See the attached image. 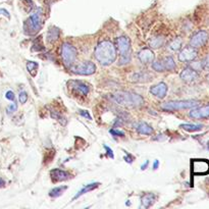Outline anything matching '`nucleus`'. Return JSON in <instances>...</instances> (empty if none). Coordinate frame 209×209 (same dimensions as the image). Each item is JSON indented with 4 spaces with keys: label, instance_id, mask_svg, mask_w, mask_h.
<instances>
[{
    "label": "nucleus",
    "instance_id": "nucleus-1",
    "mask_svg": "<svg viewBox=\"0 0 209 209\" xmlns=\"http://www.w3.org/2000/svg\"><path fill=\"white\" fill-rule=\"evenodd\" d=\"M95 58L102 65H109L117 58V49L110 41H102L95 49Z\"/></svg>",
    "mask_w": 209,
    "mask_h": 209
},
{
    "label": "nucleus",
    "instance_id": "nucleus-2",
    "mask_svg": "<svg viewBox=\"0 0 209 209\" xmlns=\"http://www.w3.org/2000/svg\"><path fill=\"white\" fill-rule=\"evenodd\" d=\"M111 98L117 103L121 104L122 106L135 107V106H140L144 103V99H143L142 96L127 91L115 92L111 95Z\"/></svg>",
    "mask_w": 209,
    "mask_h": 209
},
{
    "label": "nucleus",
    "instance_id": "nucleus-3",
    "mask_svg": "<svg viewBox=\"0 0 209 209\" xmlns=\"http://www.w3.org/2000/svg\"><path fill=\"white\" fill-rule=\"evenodd\" d=\"M117 50L121 55L119 64H127L131 61V41L125 36L117 39Z\"/></svg>",
    "mask_w": 209,
    "mask_h": 209
},
{
    "label": "nucleus",
    "instance_id": "nucleus-4",
    "mask_svg": "<svg viewBox=\"0 0 209 209\" xmlns=\"http://www.w3.org/2000/svg\"><path fill=\"white\" fill-rule=\"evenodd\" d=\"M199 105V101L197 100H183V101H169L165 102L161 105V109L165 111H175L181 109H189L195 108Z\"/></svg>",
    "mask_w": 209,
    "mask_h": 209
},
{
    "label": "nucleus",
    "instance_id": "nucleus-5",
    "mask_svg": "<svg viewBox=\"0 0 209 209\" xmlns=\"http://www.w3.org/2000/svg\"><path fill=\"white\" fill-rule=\"evenodd\" d=\"M61 55H62L63 63L67 65V67H71L72 65L75 63V61L77 59L78 51L69 43H63L62 47H61Z\"/></svg>",
    "mask_w": 209,
    "mask_h": 209
},
{
    "label": "nucleus",
    "instance_id": "nucleus-6",
    "mask_svg": "<svg viewBox=\"0 0 209 209\" xmlns=\"http://www.w3.org/2000/svg\"><path fill=\"white\" fill-rule=\"evenodd\" d=\"M42 10L37 9L31 15L26 22V29L29 30V34H36L42 27Z\"/></svg>",
    "mask_w": 209,
    "mask_h": 209
},
{
    "label": "nucleus",
    "instance_id": "nucleus-7",
    "mask_svg": "<svg viewBox=\"0 0 209 209\" xmlns=\"http://www.w3.org/2000/svg\"><path fill=\"white\" fill-rule=\"evenodd\" d=\"M71 71L76 75L90 76L96 72V65L92 61H84V62L76 65H72Z\"/></svg>",
    "mask_w": 209,
    "mask_h": 209
},
{
    "label": "nucleus",
    "instance_id": "nucleus-8",
    "mask_svg": "<svg viewBox=\"0 0 209 209\" xmlns=\"http://www.w3.org/2000/svg\"><path fill=\"white\" fill-rule=\"evenodd\" d=\"M176 62L172 57L166 56L161 60H158L156 62L152 63V67L156 72H166V71H173L176 69Z\"/></svg>",
    "mask_w": 209,
    "mask_h": 209
},
{
    "label": "nucleus",
    "instance_id": "nucleus-9",
    "mask_svg": "<svg viewBox=\"0 0 209 209\" xmlns=\"http://www.w3.org/2000/svg\"><path fill=\"white\" fill-rule=\"evenodd\" d=\"M208 37L209 35L206 31L200 30L195 35H193V37L191 38V40H190V45L194 48H199L206 43V41L208 40Z\"/></svg>",
    "mask_w": 209,
    "mask_h": 209
},
{
    "label": "nucleus",
    "instance_id": "nucleus-10",
    "mask_svg": "<svg viewBox=\"0 0 209 209\" xmlns=\"http://www.w3.org/2000/svg\"><path fill=\"white\" fill-rule=\"evenodd\" d=\"M197 55H198V52H197L196 48L189 46V47L184 48L180 52L179 59L182 62H191V61H193L196 58Z\"/></svg>",
    "mask_w": 209,
    "mask_h": 209
},
{
    "label": "nucleus",
    "instance_id": "nucleus-11",
    "mask_svg": "<svg viewBox=\"0 0 209 209\" xmlns=\"http://www.w3.org/2000/svg\"><path fill=\"white\" fill-rule=\"evenodd\" d=\"M198 78H199L198 72H196L191 67H187L181 72V79L186 83H193L198 80Z\"/></svg>",
    "mask_w": 209,
    "mask_h": 209
},
{
    "label": "nucleus",
    "instance_id": "nucleus-12",
    "mask_svg": "<svg viewBox=\"0 0 209 209\" xmlns=\"http://www.w3.org/2000/svg\"><path fill=\"white\" fill-rule=\"evenodd\" d=\"M189 115L194 119H207L209 118V104L199 108H195L190 111Z\"/></svg>",
    "mask_w": 209,
    "mask_h": 209
},
{
    "label": "nucleus",
    "instance_id": "nucleus-13",
    "mask_svg": "<svg viewBox=\"0 0 209 209\" xmlns=\"http://www.w3.org/2000/svg\"><path fill=\"white\" fill-rule=\"evenodd\" d=\"M150 93L155 97L162 99L165 97L166 93H167V86L164 83H159L150 88Z\"/></svg>",
    "mask_w": 209,
    "mask_h": 209
},
{
    "label": "nucleus",
    "instance_id": "nucleus-14",
    "mask_svg": "<svg viewBox=\"0 0 209 209\" xmlns=\"http://www.w3.org/2000/svg\"><path fill=\"white\" fill-rule=\"evenodd\" d=\"M139 59L142 63L148 64L154 61V52L150 49H142L140 52H139Z\"/></svg>",
    "mask_w": 209,
    "mask_h": 209
},
{
    "label": "nucleus",
    "instance_id": "nucleus-15",
    "mask_svg": "<svg viewBox=\"0 0 209 209\" xmlns=\"http://www.w3.org/2000/svg\"><path fill=\"white\" fill-rule=\"evenodd\" d=\"M50 176L52 177V181L53 182H62V181H67L69 179V173L67 172H63V170L61 169H58V168H55L51 170V172H50Z\"/></svg>",
    "mask_w": 209,
    "mask_h": 209
},
{
    "label": "nucleus",
    "instance_id": "nucleus-16",
    "mask_svg": "<svg viewBox=\"0 0 209 209\" xmlns=\"http://www.w3.org/2000/svg\"><path fill=\"white\" fill-rule=\"evenodd\" d=\"M68 85H71L72 89H75V90L80 92L83 95H87L89 93V87L82 82H79V81H69Z\"/></svg>",
    "mask_w": 209,
    "mask_h": 209
},
{
    "label": "nucleus",
    "instance_id": "nucleus-17",
    "mask_svg": "<svg viewBox=\"0 0 209 209\" xmlns=\"http://www.w3.org/2000/svg\"><path fill=\"white\" fill-rule=\"evenodd\" d=\"M152 79V76L150 75L148 72H138V73H135V75L132 77V80L133 82H142V83H146V82H149Z\"/></svg>",
    "mask_w": 209,
    "mask_h": 209
},
{
    "label": "nucleus",
    "instance_id": "nucleus-18",
    "mask_svg": "<svg viewBox=\"0 0 209 209\" xmlns=\"http://www.w3.org/2000/svg\"><path fill=\"white\" fill-rule=\"evenodd\" d=\"M155 196L153 194H146L141 198V208H149L154 203Z\"/></svg>",
    "mask_w": 209,
    "mask_h": 209
},
{
    "label": "nucleus",
    "instance_id": "nucleus-19",
    "mask_svg": "<svg viewBox=\"0 0 209 209\" xmlns=\"http://www.w3.org/2000/svg\"><path fill=\"white\" fill-rule=\"evenodd\" d=\"M99 185H100L99 183H92V184L86 185L82 190H81V191H79L78 193H77L76 196L73 197V200L78 199L80 196H82V195H84V194H86V193L90 192V191H93V190H94V189L98 188V187H99Z\"/></svg>",
    "mask_w": 209,
    "mask_h": 209
},
{
    "label": "nucleus",
    "instance_id": "nucleus-20",
    "mask_svg": "<svg viewBox=\"0 0 209 209\" xmlns=\"http://www.w3.org/2000/svg\"><path fill=\"white\" fill-rule=\"evenodd\" d=\"M136 129L139 133L142 135H152L153 134V129L146 122H139Z\"/></svg>",
    "mask_w": 209,
    "mask_h": 209
},
{
    "label": "nucleus",
    "instance_id": "nucleus-21",
    "mask_svg": "<svg viewBox=\"0 0 209 209\" xmlns=\"http://www.w3.org/2000/svg\"><path fill=\"white\" fill-rule=\"evenodd\" d=\"M180 127H182L183 130H186L188 132H197L201 131L203 129L202 125H192V123H184V125H181Z\"/></svg>",
    "mask_w": 209,
    "mask_h": 209
},
{
    "label": "nucleus",
    "instance_id": "nucleus-22",
    "mask_svg": "<svg viewBox=\"0 0 209 209\" xmlns=\"http://www.w3.org/2000/svg\"><path fill=\"white\" fill-rule=\"evenodd\" d=\"M59 36V31L57 28H51L49 30V32L47 34V40L49 43H52L55 40H57V38Z\"/></svg>",
    "mask_w": 209,
    "mask_h": 209
},
{
    "label": "nucleus",
    "instance_id": "nucleus-23",
    "mask_svg": "<svg viewBox=\"0 0 209 209\" xmlns=\"http://www.w3.org/2000/svg\"><path fill=\"white\" fill-rule=\"evenodd\" d=\"M67 189V187H63V186H60V187H55L50 191L49 195L52 197V198H56V197H59L60 195H62V193Z\"/></svg>",
    "mask_w": 209,
    "mask_h": 209
},
{
    "label": "nucleus",
    "instance_id": "nucleus-24",
    "mask_svg": "<svg viewBox=\"0 0 209 209\" xmlns=\"http://www.w3.org/2000/svg\"><path fill=\"white\" fill-rule=\"evenodd\" d=\"M163 42L164 40L162 37H155V38H152V39L149 41V45L150 47L152 48H159L163 45Z\"/></svg>",
    "mask_w": 209,
    "mask_h": 209
},
{
    "label": "nucleus",
    "instance_id": "nucleus-25",
    "mask_svg": "<svg viewBox=\"0 0 209 209\" xmlns=\"http://www.w3.org/2000/svg\"><path fill=\"white\" fill-rule=\"evenodd\" d=\"M182 43H183V41H182V39L180 37L176 38V39H173L172 42L169 43V49L173 50V51H177V50H179L181 47H182Z\"/></svg>",
    "mask_w": 209,
    "mask_h": 209
},
{
    "label": "nucleus",
    "instance_id": "nucleus-26",
    "mask_svg": "<svg viewBox=\"0 0 209 209\" xmlns=\"http://www.w3.org/2000/svg\"><path fill=\"white\" fill-rule=\"evenodd\" d=\"M38 67H39V64L37 62H35V61H28V63H27V69L29 71V72L36 71Z\"/></svg>",
    "mask_w": 209,
    "mask_h": 209
},
{
    "label": "nucleus",
    "instance_id": "nucleus-27",
    "mask_svg": "<svg viewBox=\"0 0 209 209\" xmlns=\"http://www.w3.org/2000/svg\"><path fill=\"white\" fill-rule=\"evenodd\" d=\"M17 102H15V101H12V103H11L10 105L6 108V111H7V113H8V114H11V113H13L14 111H17Z\"/></svg>",
    "mask_w": 209,
    "mask_h": 209
},
{
    "label": "nucleus",
    "instance_id": "nucleus-28",
    "mask_svg": "<svg viewBox=\"0 0 209 209\" xmlns=\"http://www.w3.org/2000/svg\"><path fill=\"white\" fill-rule=\"evenodd\" d=\"M193 69H195L196 72H199V71H201V69L203 68V67H202V62L201 61H196V62H193L191 65H190Z\"/></svg>",
    "mask_w": 209,
    "mask_h": 209
},
{
    "label": "nucleus",
    "instance_id": "nucleus-29",
    "mask_svg": "<svg viewBox=\"0 0 209 209\" xmlns=\"http://www.w3.org/2000/svg\"><path fill=\"white\" fill-rule=\"evenodd\" d=\"M109 133L112 135V136H114V137H125V133H123V132L118 131V130H115V129L110 130Z\"/></svg>",
    "mask_w": 209,
    "mask_h": 209
},
{
    "label": "nucleus",
    "instance_id": "nucleus-30",
    "mask_svg": "<svg viewBox=\"0 0 209 209\" xmlns=\"http://www.w3.org/2000/svg\"><path fill=\"white\" fill-rule=\"evenodd\" d=\"M18 99H20V102L21 103H26L27 102V100H28V94L25 92V91H22V92H21L20 93V97H18Z\"/></svg>",
    "mask_w": 209,
    "mask_h": 209
},
{
    "label": "nucleus",
    "instance_id": "nucleus-31",
    "mask_svg": "<svg viewBox=\"0 0 209 209\" xmlns=\"http://www.w3.org/2000/svg\"><path fill=\"white\" fill-rule=\"evenodd\" d=\"M202 67L205 71H209V55L205 57L204 60L202 61Z\"/></svg>",
    "mask_w": 209,
    "mask_h": 209
},
{
    "label": "nucleus",
    "instance_id": "nucleus-32",
    "mask_svg": "<svg viewBox=\"0 0 209 209\" xmlns=\"http://www.w3.org/2000/svg\"><path fill=\"white\" fill-rule=\"evenodd\" d=\"M5 98L10 100V101H15V96H14L12 91H7L5 94Z\"/></svg>",
    "mask_w": 209,
    "mask_h": 209
},
{
    "label": "nucleus",
    "instance_id": "nucleus-33",
    "mask_svg": "<svg viewBox=\"0 0 209 209\" xmlns=\"http://www.w3.org/2000/svg\"><path fill=\"white\" fill-rule=\"evenodd\" d=\"M104 148L106 149V151H107V154H108V156H109L110 158H114V155H113V151H112L109 147L108 146H104Z\"/></svg>",
    "mask_w": 209,
    "mask_h": 209
},
{
    "label": "nucleus",
    "instance_id": "nucleus-34",
    "mask_svg": "<svg viewBox=\"0 0 209 209\" xmlns=\"http://www.w3.org/2000/svg\"><path fill=\"white\" fill-rule=\"evenodd\" d=\"M0 14L5 15V17H6L7 18H9V17H10L9 12H8V11H7L6 9H4V8H0Z\"/></svg>",
    "mask_w": 209,
    "mask_h": 209
},
{
    "label": "nucleus",
    "instance_id": "nucleus-35",
    "mask_svg": "<svg viewBox=\"0 0 209 209\" xmlns=\"http://www.w3.org/2000/svg\"><path fill=\"white\" fill-rule=\"evenodd\" d=\"M80 114H81V115H83L84 117H86V118H88V119H92L91 115L89 114V112L85 111V110H82V111H81V112H80Z\"/></svg>",
    "mask_w": 209,
    "mask_h": 209
},
{
    "label": "nucleus",
    "instance_id": "nucleus-36",
    "mask_svg": "<svg viewBox=\"0 0 209 209\" xmlns=\"http://www.w3.org/2000/svg\"><path fill=\"white\" fill-rule=\"evenodd\" d=\"M148 164H149V160H146V162L144 164H143L142 166H141V169L142 170H144V169H146L147 168V166H148Z\"/></svg>",
    "mask_w": 209,
    "mask_h": 209
},
{
    "label": "nucleus",
    "instance_id": "nucleus-37",
    "mask_svg": "<svg viewBox=\"0 0 209 209\" xmlns=\"http://www.w3.org/2000/svg\"><path fill=\"white\" fill-rule=\"evenodd\" d=\"M125 159H126L127 162H129V163H132V162H133V158L131 157V155L126 156V157H125Z\"/></svg>",
    "mask_w": 209,
    "mask_h": 209
},
{
    "label": "nucleus",
    "instance_id": "nucleus-38",
    "mask_svg": "<svg viewBox=\"0 0 209 209\" xmlns=\"http://www.w3.org/2000/svg\"><path fill=\"white\" fill-rule=\"evenodd\" d=\"M158 165H159V161L155 160V162H154V164H153V169H157L158 168Z\"/></svg>",
    "mask_w": 209,
    "mask_h": 209
},
{
    "label": "nucleus",
    "instance_id": "nucleus-39",
    "mask_svg": "<svg viewBox=\"0 0 209 209\" xmlns=\"http://www.w3.org/2000/svg\"><path fill=\"white\" fill-rule=\"evenodd\" d=\"M4 185H5V182L3 181L1 177H0V188H2V187H4Z\"/></svg>",
    "mask_w": 209,
    "mask_h": 209
},
{
    "label": "nucleus",
    "instance_id": "nucleus-40",
    "mask_svg": "<svg viewBox=\"0 0 209 209\" xmlns=\"http://www.w3.org/2000/svg\"><path fill=\"white\" fill-rule=\"evenodd\" d=\"M207 148H208V150H209V144L207 145Z\"/></svg>",
    "mask_w": 209,
    "mask_h": 209
},
{
    "label": "nucleus",
    "instance_id": "nucleus-41",
    "mask_svg": "<svg viewBox=\"0 0 209 209\" xmlns=\"http://www.w3.org/2000/svg\"><path fill=\"white\" fill-rule=\"evenodd\" d=\"M207 80L209 81V75H208V77H207Z\"/></svg>",
    "mask_w": 209,
    "mask_h": 209
}]
</instances>
